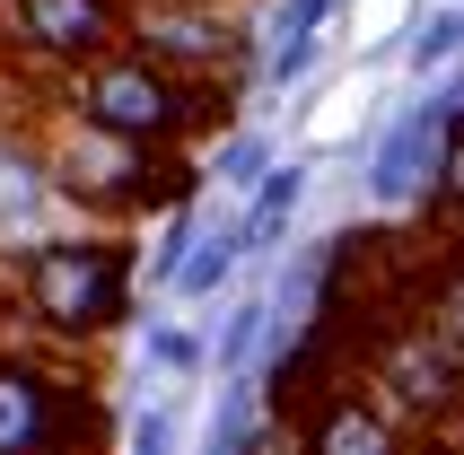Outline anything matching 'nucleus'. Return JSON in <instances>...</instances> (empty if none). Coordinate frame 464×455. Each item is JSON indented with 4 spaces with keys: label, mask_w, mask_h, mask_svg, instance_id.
<instances>
[{
    "label": "nucleus",
    "mask_w": 464,
    "mask_h": 455,
    "mask_svg": "<svg viewBox=\"0 0 464 455\" xmlns=\"http://www.w3.org/2000/svg\"><path fill=\"white\" fill-rule=\"evenodd\" d=\"M298 438L324 447V455H386V447H403V421L351 377V385H334V394H315V403L298 411Z\"/></svg>",
    "instance_id": "7"
},
{
    "label": "nucleus",
    "mask_w": 464,
    "mask_h": 455,
    "mask_svg": "<svg viewBox=\"0 0 464 455\" xmlns=\"http://www.w3.org/2000/svg\"><path fill=\"white\" fill-rule=\"evenodd\" d=\"M105 44H123V0H0V62L35 71V88Z\"/></svg>",
    "instance_id": "5"
},
{
    "label": "nucleus",
    "mask_w": 464,
    "mask_h": 455,
    "mask_svg": "<svg viewBox=\"0 0 464 455\" xmlns=\"http://www.w3.org/2000/svg\"><path fill=\"white\" fill-rule=\"evenodd\" d=\"M0 333H9V272H0Z\"/></svg>",
    "instance_id": "8"
},
{
    "label": "nucleus",
    "mask_w": 464,
    "mask_h": 455,
    "mask_svg": "<svg viewBox=\"0 0 464 455\" xmlns=\"http://www.w3.org/2000/svg\"><path fill=\"white\" fill-rule=\"evenodd\" d=\"M62 438H105L88 385H71L53 359L0 351V447H62Z\"/></svg>",
    "instance_id": "6"
},
{
    "label": "nucleus",
    "mask_w": 464,
    "mask_h": 455,
    "mask_svg": "<svg viewBox=\"0 0 464 455\" xmlns=\"http://www.w3.org/2000/svg\"><path fill=\"white\" fill-rule=\"evenodd\" d=\"M53 114L97 131H123V140H167V150H193L210 123H228V79H184L167 62H150L140 44H105L88 53L79 71H62L44 88Z\"/></svg>",
    "instance_id": "2"
},
{
    "label": "nucleus",
    "mask_w": 464,
    "mask_h": 455,
    "mask_svg": "<svg viewBox=\"0 0 464 455\" xmlns=\"http://www.w3.org/2000/svg\"><path fill=\"white\" fill-rule=\"evenodd\" d=\"M35 150H44L53 202L79 210V219H105V228L176 210L184 193H193V150H167V140H123V131L53 114V123L35 131Z\"/></svg>",
    "instance_id": "3"
},
{
    "label": "nucleus",
    "mask_w": 464,
    "mask_h": 455,
    "mask_svg": "<svg viewBox=\"0 0 464 455\" xmlns=\"http://www.w3.org/2000/svg\"><path fill=\"white\" fill-rule=\"evenodd\" d=\"M123 44L184 79H228L246 62V0H123Z\"/></svg>",
    "instance_id": "4"
},
{
    "label": "nucleus",
    "mask_w": 464,
    "mask_h": 455,
    "mask_svg": "<svg viewBox=\"0 0 464 455\" xmlns=\"http://www.w3.org/2000/svg\"><path fill=\"white\" fill-rule=\"evenodd\" d=\"M9 272V324L53 351H88L131 315V237L123 228H35L0 254Z\"/></svg>",
    "instance_id": "1"
}]
</instances>
